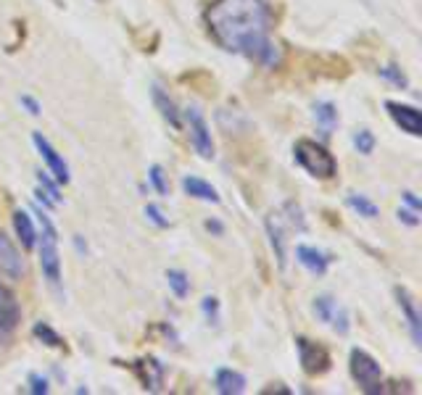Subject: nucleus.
<instances>
[{
	"label": "nucleus",
	"mask_w": 422,
	"mask_h": 395,
	"mask_svg": "<svg viewBox=\"0 0 422 395\" xmlns=\"http://www.w3.org/2000/svg\"><path fill=\"white\" fill-rule=\"evenodd\" d=\"M214 43L261 66H277L280 48L272 43V8L267 0H214L206 8Z\"/></svg>",
	"instance_id": "f257e3e1"
},
{
	"label": "nucleus",
	"mask_w": 422,
	"mask_h": 395,
	"mask_svg": "<svg viewBox=\"0 0 422 395\" xmlns=\"http://www.w3.org/2000/svg\"><path fill=\"white\" fill-rule=\"evenodd\" d=\"M37 221H40V237H37V250H40V266H43V274L46 279L59 287L61 285V253H59V232H56V224L50 221L46 211L37 208Z\"/></svg>",
	"instance_id": "f03ea898"
},
{
	"label": "nucleus",
	"mask_w": 422,
	"mask_h": 395,
	"mask_svg": "<svg viewBox=\"0 0 422 395\" xmlns=\"http://www.w3.org/2000/svg\"><path fill=\"white\" fill-rule=\"evenodd\" d=\"M293 156H296V161L301 163L312 176H316V179H330V176H335V172H338V163H335V159L328 153V148H322L319 143H314V140H299V143L293 145Z\"/></svg>",
	"instance_id": "7ed1b4c3"
},
{
	"label": "nucleus",
	"mask_w": 422,
	"mask_h": 395,
	"mask_svg": "<svg viewBox=\"0 0 422 395\" xmlns=\"http://www.w3.org/2000/svg\"><path fill=\"white\" fill-rule=\"evenodd\" d=\"M351 377L359 382L364 393H377L383 387V372L380 364L367 351H351Z\"/></svg>",
	"instance_id": "20e7f679"
},
{
	"label": "nucleus",
	"mask_w": 422,
	"mask_h": 395,
	"mask_svg": "<svg viewBox=\"0 0 422 395\" xmlns=\"http://www.w3.org/2000/svg\"><path fill=\"white\" fill-rule=\"evenodd\" d=\"M185 121H188V130H190V143L196 148V153L201 159H214V140H211V130L206 124L203 114L198 111L196 105H190L185 111Z\"/></svg>",
	"instance_id": "39448f33"
},
{
	"label": "nucleus",
	"mask_w": 422,
	"mask_h": 395,
	"mask_svg": "<svg viewBox=\"0 0 422 395\" xmlns=\"http://www.w3.org/2000/svg\"><path fill=\"white\" fill-rule=\"evenodd\" d=\"M19 322H21V308L16 303L14 293L6 285H0V348L14 337Z\"/></svg>",
	"instance_id": "423d86ee"
},
{
	"label": "nucleus",
	"mask_w": 422,
	"mask_h": 395,
	"mask_svg": "<svg viewBox=\"0 0 422 395\" xmlns=\"http://www.w3.org/2000/svg\"><path fill=\"white\" fill-rule=\"evenodd\" d=\"M296 348H299V358H301V366L306 374H322L328 372L330 366V353L325 351L322 345H316L306 337H299L296 340Z\"/></svg>",
	"instance_id": "0eeeda50"
},
{
	"label": "nucleus",
	"mask_w": 422,
	"mask_h": 395,
	"mask_svg": "<svg viewBox=\"0 0 422 395\" xmlns=\"http://www.w3.org/2000/svg\"><path fill=\"white\" fill-rule=\"evenodd\" d=\"M288 227H296V219H285L280 211L277 214H270L267 219V232H270L272 248H274V256H277V263L280 269H285L288 263Z\"/></svg>",
	"instance_id": "6e6552de"
},
{
	"label": "nucleus",
	"mask_w": 422,
	"mask_h": 395,
	"mask_svg": "<svg viewBox=\"0 0 422 395\" xmlns=\"http://www.w3.org/2000/svg\"><path fill=\"white\" fill-rule=\"evenodd\" d=\"M314 314L322 319V322H328L335 330V332H341V335H346L348 332V311L343 306H338V301L330 298V295H319L314 301Z\"/></svg>",
	"instance_id": "1a4fd4ad"
},
{
	"label": "nucleus",
	"mask_w": 422,
	"mask_h": 395,
	"mask_svg": "<svg viewBox=\"0 0 422 395\" xmlns=\"http://www.w3.org/2000/svg\"><path fill=\"white\" fill-rule=\"evenodd\" d=\"M32 143H34V148L40 150V156L46 159L48 169L53 172V176H56V182H61V185H66V182L72 179V174H69V166H66V161H63V159H61V156H59V150H56V148L50 145V143H48V140H46V137H43V134H40V132H34V134H32Z\"/></svg>",
	"instance_id": "9d476101"
},
{
	"label": "nucleus",
	"mask_w": 422,
	"mask_h": 395,
	"mask_svg": "<svg viewBox=\"0 0 422 395\" xmlns=\"http://www.w3.org/2000/svg\"><path fill=\"white\" fill-rule=\"evenodd\" d=\"M385 111H388V117H391L404 132H409L412 137H420L422 134V119H420V111H417L414 105H404V103L388 101L385 103Z\"/></svg>",
	"instance_id": "9b49d317"
},
{
	"label": "nucleus",
	"mask_w": 422,
	"mask_h": 395,
	"mask_svg": "<svg viewBox=\"0 0 422 395\" xmlns=\"http://www.w3.org/2000/svg\"><path fill=\"white\" fill-rule=\"evenodd\" d=\"M0 274H6L8 279H21V274H24L21 253L3 232H0Z\"/></svg>",
	"instance_id": "f8f14e48"
},
{
	"label": "nucleus",
	"mask_w": 422,
	"mask_h": 395,
	"mask_svg": "<svg viewBox=\"0 0 422 395\" xmlns=\"http://www.w3.org/2000/svg\"><path fill=\"white\" fill-rule=\"evenodd\" d=\"M396 298H399L401 314H404V319H407V327H409V332H412V340H414V345L420 348V345H422V327H420V311H417V303H414V298H412L404 287H396Z\"/></svg>",
	"instance_id": "ddd939ff"
},
{
	"label": "nucleus",
	"mask_w": 422,
	"mask_h": 395,
	"mask_svg": "<svg viewBox=\"0 0 422 395\" xmlns=\"http://www.w3.org/2000/svg\"><path fill=\"white\" fill-rule=\"evenodd\" d=\"M296 259H299V263H301L309 274H314V277H322L332 261L328 253H322L319 248H312V245H299V248H296Z\"/></svg>",
	"instance_id": "4468645a"
},
{
	"label": "nucleus",
	"mask_w": 422,
	"mask_h": 395,
	"mask_svg": "<svg viewBox=\"0 0 422 395\" xmlns=\"http://www.w3.org/2000/svg\"><path fill=\"white\" fill-rule=\"evenodd\" d=\"M314 119H316L319 132H322V137H330L332 130L338 127V108L328 101L314 103Z\"/></svg>",
	"instance_id": "2eb2a0df"
},
{
	"label": "nucleus",
	"mask_w": 422,
	"mask_h": 395,
	"mask_svg": "<svg viewBox=\"0 0 422 395\" xmlns=\"http://www.w3.org/2000/svg\"><path fill=\"white\" fill-rule=\"evenodd\" d=\"M217 390L222 395H241L245 393V377L232 369H219L217 372Z\"/></svg>",
	"instance_id": "dca6fc26"
},
{
	"label": "nucleus",
	"mask_w": 422,
	"mask_h": 395,
	"mask_svg": "<svg viewBox=\"0 0 422 395\" xmlns=\"http://www.w3.org/2000/svg\"><path fill=\"white\" fill-rule=\"evenodd\" d=\"M182 190L188 192V195H193L198 201H206V203H219V195L217 190L211 188L206 179H201V176H185L182 179Z\"/></svg>",
	"instance_id": "f3484780"
},
{
	"label": "nucleus",
	"mask_w": 422,
	"mask_h": 395,
	"mask_svg": "<svg viewBox=\"0 0 422 395\" xmlns=\"http://www.w3.org/2000/svg\"><path fill=\"white\" fill-rule=\"evenodd\" d=\"M153 103L159 105V111H161V117L174 127V130H180V111H177V105H174V101L169 98L164 92V88L161 85H156L153 88Z\"/></svg>",
	"instance_id": "a211bd4d"
},
{
	"label": "nucleus",
	"mask_w": 422,
	"mask_h": 395,
	"mask_svg": "<svg viewBox=\"0 0 422 395\" xmlns=\"http://www.w3.org/2000/svg\"><path fill=\"white\" fill-rule=\"evenodd\" d=\"M14 227H16V234H19V240H21V245L27 250L34 248V243H37V232H34V224H32L30 214L27 211H16L14 214Z\"/></svg>",
	"instance_id": "6ab92c4d"
},
{
	"label": "nucleus",
	"mask_w": 422,
	"mask_h": 395,
	"mask_svg": "<svg viewBox=\"0 0 422 395\" xmlns=\"http://www.w3.org/2000/svg\"><path fill=\"white\" fill-rule=\"evenodd\" d=\"M346 203L351 211H356L359 216H364V219H375L377 214H380V208H377L370 198H364V195H356V192H351L346 198Z\"/></svg>",
	"instance_id": "aec40b11"
},
{
	"label": "nucleus",
	"mask_w": 422,
	"mask_h": 395,
	"mask_svg": "<svg viewBox=\"0 0 422 395\" xmlns=\"http://www.w3.org/2000/svg\"><path fill=\"white\" fill-rule=\"evenodd\" d=\"M166 282H169L172 293L177 295V298H188V293H190V279H188L185 272H180V269H169V272H166Z\"/></svg>",
	"instance_id": "412c9836"
},
{
	"label": "nucleus",
	"mask_w": 422,
	"mask_h": 395,
	"mask_svg": "<svg viewBox=\"0 0 422 395\" xmlns=\"http://www.w3.org/2000/svg\"><path fill=\"white\" fill-rule=\"evenodd\" d=\"M380 77H383V79H388V82H391V85H396V88H407L409 85V79H407V74L401 72V69H399V66H393V63H388V66H383V69H380Z\"/></svg>",
	"instance_id": "4be33fe9"
},
{
	"label": "nucleus",
	"mask_w": 422,
	"mask_h": 395,
	"mask_svg": "<svg viewBox=\"0 0 422 395\" xmlns=\"http://www.w3.org/2000/svg\"><path fill=\"white\" fill-rule=\"evenodd\" d=\"M354 148H356L359 153H364V156H370V153L375 150V134L370 130H359L354 134Z\"/></svg>",
	"instance_id": "5701e85b"
},
{
	"label": "nucleus",
	"mask_w": 422,
	"mask_h": 395,
	"mask_svg": "<svg viewBox=\"0 0 422 395\" xmlns=\"http://www.w3.org/2000/svg\"><path fill=\"white\" fill-rule=\"evenodd\" d=\"M34 335L40 340H46V345H53V348H63V340H61L48 324H34Z\"/></svg>",
	"instance_id": "b1692460"
},
{
	"label": "nucleus",
	"mask_w": 422,
	"mask_h": 395,
	"mask_svg": "<svg viewBox=\"0 0 422 395\" xmlns=\"http://www.w3.org/2000/svg\"><path fill=\"white\" fill-rule=\"evenodd\" d=\"M37 182H40V190L46 192L48 198H50V201H53L56 205H59L61 203L59 185H56V182H50V179H48V174H43V172H37Z\"/></svg>",
	"instance_id": "393cba45"
},
{
	"label": "nucleus",
	"mask_w": 422,
	"mask_h": 395,
	"mask_svg": "<svg viewBox=\"0 0 422 395\" xmlns=\"http://www.w3.org/2000/svg\"><path fill=\"white\" fill-rule=\"evenodd\" d=\"M148 176H151L153 188H156L159 195H169V182H166V174L161 166H151V174Z\"/></svg>",
	"instance_id": "a878e982"
},
{
	"label": "nucleus",
	"mask_w": 422,
	"mask_h": 395,
	"mask_svg": "<svg viewBox=\"0 0 422 395\" xmlns=\"http://www.w3.org/2000/svg\"><path fill=\"white\" fill-rule=\"evenodd\" d=\"M145 216L156 224V227H169V219H166L164 214H161V208L159 205H153V203H148L145 205Z\"/></svg>",
	"instance_id": "bb28decb"
},
{
	"label": "nucleus",
	"mask_w": 422,
	"mask_h": 395,
	"mask_svg": "<svg viewBox=\"0 0 422 395\" xmlns=\"http://www.w3.org/2000/svg\"><path fill=\"white\" fill-rule=\"evenodd\" d=\"M203 314H206L214 324L219 322V301L211 298V295H206V298H203Z\"/></svg>",
	"instance_id": "cd10ccee"
},
{
	"label": "nucleus",
	"mask_w": 422,
	"mask_h": 395,
	"mask_svg": "<svg viewBox=\"0 0 422 395\" xmlns=\"http://www.w3.org/2000/svg\"><path fill=\"white\" fill-rule=\"evenodd\" d=\"M30 390L32 393H37V395H46L50 387H48V380L46 377H40V374H30Z\"/></svg>",
	"instance_id": "c85d7f7f"
},
{
	"label": "nucleus",
	"mask_w": 422,
	"mask_h": 395,
	"mask_svg": "<svg viewBox=\"0 0 422 395\" xmlns=\"http://www.w3.org/2000/svg\"><path fill=\"white\" fill-rule=\"evenodd\" d=\"M19 103H21V105H24V108L30 111L32 117H40V114H43V105L34 101L32 95H21V101H19Z\"/></svg>",
	"instance_id": "c756f323"
},
{
	"label": "nucleus",
	"mask_w": 422,
	"mask_h": 395,
	"mask_svg": "<svg viewBox=\"0 0 422 395\" xmlns=\"http://www.w3.org/2000/svg\"><path fill=\"white\" fill-rule=\"evenodd\" d=\"M399 219L407 221L409 227H417V224H420V216H417V211H407V208H401V211H399Z\"/></svg>",
	"instance_id": "7c9ffc66"
},
{
	"label": "nucleus",
	"mask_w": 422,
	"mask_h": 395,
	"mask_svg": "<svg viewBox=\"0 0 422 395\" xmlns=\"http://www.w3.org/2000/svg\"><path fill=\"white\" fill-rule=\"evenodd\" d=\"M401 198L407 201V205H409V208H412V211H420V208H422V203H420V201H417V195H414V192H404Z\"/></svg>",
	"instance_id": "2f4dec72"
},
{
	"label": "nucleus",
	"mask_w": 422,
	"mask_h": 395,
	"mask_svg": "<svg viewBox=\"0 0 422 395\" xmlns=\"http://www.w3.org/2000/svg\"><path fill=\"white\" fill-rule=\"evenodd\" d=\"M206 230H209V232L222 234V224H219V221H206Z\"/></svg>",
	"instance_id": "473e14b6"
},
{
	"label": "nucleus",
	"mask_w": 422,
	"mask_h": 395,
	"mask_svg": "<svg viewBox=\"0 0 422 395\" xmlns=\"http://www.w3.org/2000/svg\"><path fill=\"white\" fill-rule=\"evenodd\" d=\"M50 3H56V6H59V8H63V0H50Z\"/></svg>",
	"instance_id": "72a5a7b5"
}]
</instances>
